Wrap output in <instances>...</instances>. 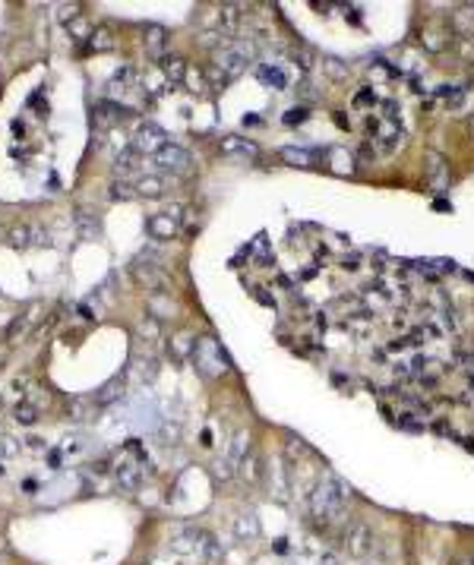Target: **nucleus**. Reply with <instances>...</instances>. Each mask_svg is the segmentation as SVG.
Instances as JSON below:
<instances>
[{
    "label": "nucleus",
    "instance_id": "nucleus-1",
    "mask_svg": "<svg viewBox=\"0 0 474 565\" xmlns=\"http://www.w3.org/2000/svg\"><path fill=\"white\" fill-rule=\"evenodd\" d=\"M250 54H253V51H250V45H244V41H235V45L218 48L215 57H212L215 67L209 70V76L215 79V85H228L231 79H237L240 73H244L247 61H250Z\"/></svg>",
    "mask_w": 474,
    "mask_h": 565
},
{
    "label": "nucleus",
    "instance_id": "nucleus-2",
    "mask_svg": "<svg viewBox=\"0 0 474 565\" xmlns=\"http://www.w3.org/2000/svg\"><path fill=\"white\" fill-rule=\"evenodd\" d=\"M345 499H348L345 483L335 480V477H329V480L319 483V489L313 493V518H316V521H332L341 512Z\"/></svg>",
    "mask_w": 474,
    "mask_h": 565
},
{
    "label": "nucleus",
    "instance_id": "nucleus-3",
    "mask_svg": "<svg viewBox=\"0 0 474 565\" xmlns=\"http://www.w3.org/2000/svg\"><path fill=\"white\" fill-rule=\"evenodd\" d=\"M130 275H133V281L149 291V294H171V291H168V275L155 266V262L136 259L133 266H130Z\"/></svg>",
    "mask_w": 474,
    "mask_h": 565
},
{
    "label": "nucleus",
    "instance_id": "nucleus-4",
    "mask_svg": "<svg viewBox=\"0 0 474 565\" xmlns=\"http://www.w3.org/2000/svg\"><path fill=\"white\" fill-rule=\"evenodd\" d=\"M168 142H171V139H168V133H165L162 127H155V123H143V127L133 133V142H130V149H136L140 155L152 158L155 152H162Z\"/></svg>",
    "mask_w": 474,
    "mask_h": 565
},
{
    "label": "nucleus",
    "instance_id": "nucleus-5",
    "mask_svg": "<svg viewBox=\"0 0 474 565\" xmlns=\"http://www.w3.org/2000/svg\"><path fill=\"white\" fill-rule=\"evenodd\" d=\"M180 212H184V205H174V209H168V212H158V215H152L149 222H145V231H149L155 240H174L180 231Z\"/></svg>",
    "mask_w": 474,
    "mask_h": 565
},
{
    "label": "nucleus",
    "instance_id": "nucleus-6",
    "mask_svg": "<svg viewBox=\"0 0 474 565\" xmlns=\"http://www.w3.org/2000/svg\"><path fill=\"white\" fill-rule=\"evenodd\" d=\"M152 165L155 167H162V171H174V174H187L190 171V152L187 149H180V145H174V142H168L162 152H155L152 155Z\"/></svg>",
    "mask_w": 474,
    "mask_h": 565
},
{
    "label": "nucleus",
    "instance_id": "nucleus-7",
    "mask_svg": "<svg viewBox=\"0 0 474 565\" xmlns=\"http://www.w3.org/2000/svg\"><path fill=\"white\" fill-rule=\"evenodd\" d=\"M10 244L26 249V247H45L48 244V234L41 231L38 224H13L10 227Z\"/></svg>",
    "mask_w": 474,
    "mask_h": 565
},
{
    "label": "nucleus",
    "instance_id": "nucleus-8",
    "mask_svg": "<svg viewBox=\"0 0 474 565\" xmlns=\"http://www.w3.org/2000/svg\"><path fill=\"white\" fill-rule=\"evenodd\" d=\"M95 398H89V395H73V398L67 401V420L70 423H89L95 417Z\"/></svg>",
    "mask_w": 474,
    "mask_h": 565
},
{
    "label": "nucleus",
    "instance_id": "nucleus-9",
    "mask_svg": "<svg viewBox=\"0 0 474 565\" xmlns=\"http://www.w3.org/2000/svg\"><path fill=\"white\" fill-rule=\"evenodd\" d=\"M73 224H76L79 237L83 240H95L101 234V222H98V212L92 209H76V215H73Z\"/></svg>",
    "mask_w": 474,
    "mask_h": 565
},
{
    "label": "nucleus",
    "instance_id": "nucleus-10",
    "mask_svg": "<svg viewBox=\"0 0 474 565\" xmlns=\"http://www.w3.org/2000/svg\"><path fill=\"white\" fill-rule=\"evenodd\" d=\"M218 152H222V155H244V158L259 155L257 142H250V139H244V136H225L222 142H218Z\"/></svg>",
    "mask_w": 474,
    "mask_h": 565
},
{
    "label": "nucleus",
    "instance_id": "nucleus-11",
    "mask_svg": "<svg viewBox=\"0 0 474 565\" xmlns=\"http://www.w3.org/2000/svg\"><path fill=\"white\" fill-rule=\"evenodd\" d=\"M127 114H130L127 108H123V105H114V101H98V105H95V123H98L101 130H108V127H114V123H120Z\"/></svg>",
    "mask_w": 474,
    "mask_h": 565
},
{
    "label": "nucleus",
    "instance_id": "nucleus-12",
    "mask_svg": "<svg viewBox=\"0 0 474 565\" xmlns=\"http://www.w3.org/2000/svg\"><path fill=\"white\" fill-rule=\"evenodd\" d=\"M140 167H143V155L136 149H120L118 152V158H114V171L120 174V180H127V177H133V174H140Z\"/></svg>",
    "mask_w": 474,
    "mask_h": 565
},
{
    "label": "nucleus",
    "instance_id": "nucleus-13",
    "mask_svg": "<svg viewBox=\"0 0 474 565\" xmlns=\"http://www.w3.org/2000/svg\"><path fill=\"white\" fill-rule=\"evenodd\" d=\"M370 540H373V534H370V527L367 524H354L348 527V534H345V543H348V553H354V556H364L370 549Z\"/></svg>",
    "mask_w": 474,
    "mask_h": 565
},
{
    "label": "nucleus",
    "instance_id": "nucleus-14",
    "mask_svg": "<svg viewBox=\"0 0 474 565\" xmlns=\"http://www.w3.org/2000/svg\"><path fill=\"white\" fill-rule=\"evenodd\" d=\"M114 474H118L120 489H136V487H140V480H143V467L136 465V461H130V458H120L118 467H114Z\"/></svg>",
    "mask_w": 474,
    "mask_h": 565
},
{
    "label": "nucleus",
    "instance_id": "nucleus-15",
    "mask_svg": "<svg viewBox=\"0 0 474 565\" xmlns=\"http://www.w3.org/2000/svg\"><path fill=\"white\" fill-rule=\"evenodd\" d=\"M143 45H145V54L155 57V61H162V57H165V48H168V32H165L162 26H145Z\"/></svg>",
    "mask_w": 474,
    "mask_h": 565
},
{
    "label": "nucleus",
    "instance_id": "nucleus-16",
    "mask_svg": "<svg viewBox=\"0 0 474 565\" xmlns=\"http://www.w3.org/2000/svg\"><path fill=\"white\" fill-rule=\"evenodd\" d=\"M145 306H149V316H155L158 322L177 313V304L171 300V294H149V304Z\"/></svg>",
    "mask_w": 474,
    "mask_h": 565
},
{
    "label": "nucleus",
    "instance_id": "nucleus-17",
    "mask_svg": "<svg viewBox=\"0 0 474 565\" xmlns=\"http://www.w3.org/2000/svg\"><path fill=\"white\" fill-rule=\"evenodd\" d=\"M187 63L180 61V57H162V76H165V83H171V85H177V83H184V76H187Z\"/></svg>",
    "mask_w": 474,
    "mask_h": 565
},
{
    "label": "nucleus",
    "instance_id": "nucleus-18",
    "mask_svg": "<svg viewBox=\"0 0 474 565\" xmlns=\"http://www.w3.org/2000/svg\"><path fill=\"white\" fill-rule=\"evenodd\" d=\"M136 187V196H145V199H158V196H165L168 183L162 177H152V174H145V177H140L133 183Z\"/></svg>",
    "mask_w": 474,
    "mask_h": 565
},
{
    "label": "nucleus",
    "instance_id": "nucleus-19",
    "mask_svg": "<svg viewBox=\"0 0 474 565\" xmlns=\"http://www.w3.org/2000/svg\"><path fill=\"white\" fill-rule=\"evenodd\" d=\"M193 351H196V341L190 338L187 332L174 335V338L168 341V354H171V357H174V361H177V363H180V361H187V357L193 354Z\"/></svg>",
    "mask_w": 474,
    "mask_h": 565
},
{
    "label": "nucleus",
    "instance_id": "nucleus-20",
    "mask_svg": "<svg viewBox=\"0 0 474 565\" xmlns=\"http://www.w3.org/2000/svg\"><path fill=\"white\" fill-rule=\"evenodd\" d=\"M114 48V28L111 26H95L89 35V51L101 54V51H111Z\"/></svg>",
    "mask_w": 474,
    "mask_h": 565
},
{
    "label": "nucleus",
    "instance_id": "nucleus-21",
    "mask_svg": "<svg viewBox=\"0 0 474 565\" xmlns=\"http://www.w3.org/2000/svg\"><path fill=\"white\" fill-rule=\"evenodd\" d=\"M35 310H38V306L32 304V306H29V313H23V316H16V319L10 322V328H6V341L16 344V338H23V335L29 332V326H32V319H35V316H32Z\"/></svg>",
    "mask_w": 474,
    "mask_h": 565
},
{
    "label": "nucleus",
    "instance_id": "nucleus-22",
    "mask_svg": "<svg viewBox=\"0 0 474 565\" xmlns=\"http://www.w3.org/2000/svg\"><path fill=\"white\" fill-rule=\"evenodd\" d=\"M13 420H16L19 427H35V423H38V408H35L32 401H19V405L13 408Z\"/></svg>",
    "mask_w": 474,
    "mask_h": 565
},
{
    "label": "nucleus",
    "instance_id": "nucleus-23",
    "mask_svg": "<svg viewBox=\"0 0 474 565\" xmlns=\"http://www.w3.org/2000/svg\"><path fill=\"white\" fill-rule=\"evenodd\" d=\"M120 392H123V379L118 376V379H111L108 385H101V388H98V395H95V405H98V408H101V405H111V401L118 398Z\"/></svg>",
    "mask_w": 474,
    "mask_h": 565
},
{
    "label": "nucleus",
    "instance_id": "nucleus-24",
    "mask_svg": "<svg viewBox=\"0 0 474 565\" xmlns=\"http://www.w3.org/2000/svg\"><path fill=\"white\" fill-rule=\"evenodd\" d=\"M184 85H187V89L193 92V95H206V89H209V83H206V73L190 67V70H187V76H184Z\"/></svg>",
    "mask_w": 474,
    "mask_h": 565
},
{
    "label": "nucleus",
    "instance_id": "nucleus-25",
    "mask_svg": "<svg viewBox=\"0 0 474 565\" xmlns=\"http://www.w3.org/2000/svg\"><path fill=\"white\" fill-rule=\"evenodd\" d=\"M136 332H140L143 338L155 341V338H162V322H158L155 316H143V319H140V326H136Z\"/></svg>",
    "mask_w": 474,
    "mask_h": 565
},
{
    "label": "nucleus",
    "instance_id": "nucleus-26",
    "mask_svg": "<svg viewBox=\"0 0 474 565\" xmlns=\"http://www.w3.org/2000/svg\"><path fill=\"white\" fill-rule=\"evenodd\" d=\"M436 98L443 101V105H462V98H465V89H458V85H440L436 89Z\"/></svg>",
    "mask_w": 474,
    "mask_h": 565
},
{
    "label": "nucleus",
    "instance_id": "nucleus-27",
    "mask_svg": "<svg viewBox=\"0 0 474 565\" xmlns=\"http://www.w3.org/2000/svg\"><path fill=\"white\" fill-rule=\"evenodd\" d=\"M259 79L262 83H272L275 89L288 85V76H284V70H279V67H259Z\"/></svg>",
    "mask_w": 474,
    "mask_h": 565
},
{
    "label": "nucleus",
    "instance_id": "nucleus-28",
    "mask_svg": "<svg viewBox=\"0 0 474 565\" xmlns=\"http://www.w3.org/2000/svg\"><path fill=\"white\" fill-rule=\"evenodd\" d=\"M111 196H114V199H136V187L130 180H114L111 183Z\"/></svg>",
    "mask_w": 474,
    "mask_h": 565
},
{
    "label": "nucleus",
    "instance_id": "nucleus-29",
    "mask_svg": "<svg viewBox=\"0 0 474 565\" xmlns=\"http://www.w3.org/2000/svg\"><path fill=\"white\" fill-rule=\"evenodd\" d=\"M282 158L284 161H291V165H310V161H313V155H310V152H304V149H284L282 152Z\"/></svg>",
    "mask_w": 474,
    "mask_h": 565
},
{
    "label": "nucleus",
    "instance_id": "nucleus-30",
    "mask_svg": "<svg viewBox=\"0 0 474 565\" xmlns=\"http://www.w3.org/2000/svg\"><path fill=\"white\" fill-rule=\"evenodd\" d=\"M259 461H257V455H247V458L244 461H240V471H244V477H247V480H257V477H259Z\"/></svg>",
    "mask_w": 474,
    "mask_h": 565
},
{
    "label": "nucleus",
    "instance_id": "nucleus-31",
    "mask_svg": "<svg viewBox=\"0 0 474 565\" xmlns=\"http://www.w3.org/2000/svg\"><path fill=\"white\" fill-rule=\"evenodd\" d=\"M133 76H136V73H133V67H123V70H118V73H114V79H111V89H118V85H120V89H127V85L133 83Z\"/></svg>",
    "mask_w": 474,
    "mask_h": 565
},
{
    "label": "nucleus",
    "instance_id": "nucleus-32",
    "mask_svg": "<svg viewBox=\"0 0 474 565\" xmlns=\"http://www.w3.org/2000/svg\"><path fill=\"white\" fill-rule=\"evenodd\" d=\"M70 35L76 41H83V38H89V35H92V28H89L86 19H73V23H70Z\"/></svg>",
    "mask_w": 474,
    "mask_h": 565
},
{
    "label": "nucleus",
    "instance_id": "nucleus-33",
    "mask_svg": "<svg viewBox=\"0 0 474 565\" xmlns=\"http://www.w3.org/2000/svg\"><path fill=\"white\" fill-rule=\"evenodd\" d=\"M307 120V108H291L288 114H284V123H288V127H294V123H304Z\"/></svg>",
    "mask_w": 474,
    "mask_h": 565
},
{
    "label": "nucleus",
    "instance_id": "nucleus-34",
    "mask_svg": "<svg viewBox=\"0 0 474 565\" xmlns=\"http://www.w3.org/2000/svg\"><path fill=\"white\" fill-rule=\"evenodd\" d=\"M364 105H376L373 89H364V92H357V95H354V108H364Z\"/></svg>",
    "mask_w": 474,
    "mask_h": 565
},
{
    "label": "nucleus",
    "instance_id": "nucleus-35",
    "mask_svg": "<svg viewBox=\"0 0 474 565\" xmlns=\"http://www.w3.org/2000/svg\"><path fill=\"white\" fill-rule=\"evenodd\" d=\"M0 449H4V455H16L19 442H16V439H10V436H4V439H0Z\"/></svg>",
    "mask_w": 474,
    "mask_h": 565
},
{
    "label": "nucleus",
    "instance_id": "nucleus-36",
    "mask_svg": "<svg viewBox=\"0 0 474 565\" xmlns=\"http://www.w3.org/2000/svg\"><path fill=\"white\" fill-rule=\"evenodd\" d=\"M13 388H16L19 395H26V388H29V376H16V379H13Z\"/></svg>",
    "mask_w": 474,
    "mask_h": 565
},
{
    "label": "nucleus",
    "instance_id": "nucleus-37",
    "mask_svg": "<svg viewBox=\"0 0 474 565\" xmlns=\"http://www.w3.org/2000/svg\"><path fill=\"white\" fill-rule=\"evenodd\" d=\"M471 136H474V120H471Z\"/></svg>",
    "mask_w": 474,
    "mask_h": 565
},
{
    "label": "nucleus",
    "instance_id": "nucleus-38",
    "mask_svg": "<svg viewBox=\"0 0 474 565\" xmlns=\"http://www.w3.org/2000/svg\"><path fill=\"white\" fill-rule=\"evenodd\" d=\"M0 474H4V467H0Z\"/></svg>",
    "mask_w": 474,
    "mask_h": 565
},
{
    "label": "nucleus",
    "instance_id": "nucleus-39",
    "mask_svg": "<svg viewBox=\"0 0 474 565\" xmlns=\"http://www.w3.org/2000/svg\"><path fill=\"white\" fill-rule=\"evenodd\" d=\"M0 549H4V543H0Z\"/></svg>",
    "mask_w": 474,
    "mask_h": 565
}]
</instances>
